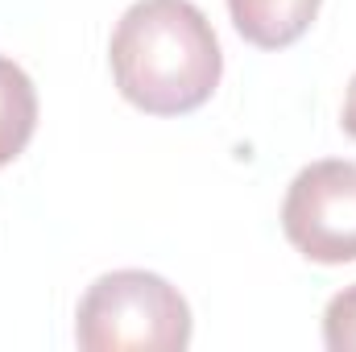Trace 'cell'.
Here are the masks:
<instances>
[{
	"label": "cell",
	"mask_w": 356,
	"mask_h": 352,
	"mask_svg": "<svg viewBox=\"0 0 356 352\" xmlns=\"http://www.w3.org/2000/svg\"><path fill=\"white\" fill-rule=\"evenodd\" d=\"M120 95L149 116H186L203 108L224 75L211 21L191 0H137L108 46Z\"/></svg>",
	"instance_id": "6da1fadb"
},
{
	"label": "cell",
	"mask_w": 356,
	"mask_h": 352,
	"mask_svg": "<svg viewBox=\"0 0 356 352\" xmlns=\"http://www.w3.org/2000/svg\"><path fill=\"white\" fill-rule=\"evenodd\" d=\"M75 340L88 352L191 344V307L166 278L149 269H116L88 286L75 311Z\"/></svg>",
	"instance_id": "7a4b0ae2"
},
{
	"label": "cell",
	"mask_w": 356,
	"mask_h": 352,
	"mask_svg": "<svg viewBox=\"0 0 356 352\" xmlns=\"http://www.w3.org/2000/svg\"><path fill=\"white\" fill-rule=\"evenodd\" d=\"M282 228L307 262H356V162L327 158L302 166L286 191Z\"/></svg>",
	"instance_id": "3957f363"
},
{
	"label": "cell",
	"mask_w": 356,
	"mask_h": 352,
	"mask_svg": "<svg viewBox=\"0 0 356 352\" xmlns=\"http://www.w3.org/2000/svg\"><path fill=\"white\" fill-rule=\"evenodd\" d=\"M319 4L323 0H228V13L245 42L261 50H286L311 29Z\"/></svg>",
	"instance_id": "277c9868"
},
{
	"label": "cell",
	"mask_w": 356,
	"mask_h": 352,
	"mask_svg": "<svg viewBox=\"0 0 356 352\" xmlns=\"http://www.w3.org/2000/svg\"><path fill=\"white\" fill-rule=\"evenodd\" d=\"M33 129H38L33 79L13 58H0V166H8L13 158L25 154Z\"/></svg>",
	"instance_id": "5b68a950"
},
{
	"label": "cell",
	"mask_w": 356,
	"mask_h": 352,
	"mask_svg": "<svg viewBox=\"0 0 356 352\" xmlns=\"http://www.w3.org/2000/svg\"><path fill=\"white\" fill-rule=\"evenodd\" d=\"M323 344L332 352H356V286H344L323 311Z\"/></svg>",
	"instance_id": "8992f818"
},
{
	"label": "cell",
	"mask_w": 356,
	"mask_h": 352,
	"mask_svg": "<svg viewBox=\"0 0 356 352\" xmlns=\"http://www.w3.org/2000/svg\"><path fill=\"white\" fill-rule=\"evenodd\" d=\"M344 133L356 141V75L348 83V95H344Z\"/></svg>",
	"instance_id": "52a82bcc"
}]
</instances>
